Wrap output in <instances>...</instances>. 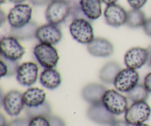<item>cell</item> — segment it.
Returning a JSON list of instances; mask_svg holds the SVG:
<instances>
[{
    "mask_svg": "<svg viewBox=\"0 0 151 126\" xmlns=\"http://www.w3.org/2000/svg\"><path fill=\"white\" fill-rule=\"evenodd\" d=\"M101 1L102 2H103L104 4H107V5H110V4H116V2L118 0H101Z\"/></svg>",
    "mask_w": 151,
    "mask_h": 126,
    "instance_id": "obj_36",
    "label": "cell"
},
{
    "mask_svg": "<svg viewBox=\"0 0 151 126\" xmlns=\"http://www.w3.org/2000/svg\"><path fill=\"white\" fill-rule=\"evenodd\" d=\"M38 24L33 21L19 28L10 27V35L16 37L19 40L27 41L36 38V32L38 30Z\"/></svg>",
    "mask_w": 151,
    "mask_h": 126,
    "instance_id": "obj_20",
    "label": "cell"
},
{
    "mask_svg": "<svg viewBox=\"0 0 151 126\" xmlns=\"http://www.w3.org/2000/svg\"><path fill=\"white\" fill-rule=\"evenodd\" d=\"M23 98L25 106L35 107L46 101V92L44 90L37 87L29 88L23 93Z\"/></svg>",
    "mask_w": 151,
    "mask_h": 126,
    "instance_id": "obj_19",
    "label": "cell"
},
{
    "mask_svg": "<svg viewBox=\"0 0 151 126\" xmlns=\"http://www.w3.org/2000/svg\"><path fill=\"white\" fill-rule=\"evenodd\" d=\"M51 1H58V0H51Z\"/></svg>",
    "mask_w": 151,
    "mask_h": 126,
    "instance_id": "obj_41",
    "label": "cell"
},
{
    "mask_svg": "<svg viewBox=\"0 0 151 126\" xmlns=\"http://www.w3.org/2000/svg\"><path fill=\"white\" fill-rule=\"evenodd\" d=\"M47 119L50 122V126H66L64 120L58 116L51 114Z\"/></svg>",
    "mask_w": 151,
    "mask_h": 126,
    "instance_id": "obj_28",
    "label": "cell"
},
{
    "mask_svg": "<svg viewBox=\"0 0 151 126\" xmlns=\"http://www.w3.org/2000/svg\"><path fill=\"white\" fill-rule=\"evenodd\" d=\"M9 1L17 4H21V3H23L25 0H9Z\"/></svg>",
    "mask_w": 151,
    "mask_h": 126,
    "instance_id": "obj_38",
    "label": "cell"
},
{
    "mask_svg": "<svg viewBox=\"0 0 151 126\" xmlns=\"http://www.w3.org/2000/svg\"><path fill=\"white\" fill-rule=\"evenodd\" d=\"M147 50H148V53H149V59H148V62H147V63H148L149 66L151 67V45L148 47V48H147Z\"/></svg>",
    "mask_w": 151,
    "mask_h": 126,
    "instance_id": "obj_37",
    "label": "cell"
},
{
    "mask_svg": "<svg viewBox=\"0 0 151 126\" xmlns=\"http://www.w3.org/2000/svg\"><path fill=\"white\" fill-rule=\"evenodd\" d=\"M1 104L9 116H19L25 107L23 93L18 90L8 91L1 99Z\"/></svg>",
    "mask_w": 151,
    "mask_h": 126,
    "instance_id": "obj_9",
    "label": "cell"
},
{
    "mask_svg": "<svg viewBox=\"0 0 151 126\" xmlns=\"http://www.w3.org/2000/svg\"><path fill=\"white\" fill-rule=\"evenodd\" d=\"M111 126H132L130 125L128 122L125 120H115L113 123L111 125Z\"/></svg>",
    "mask_w": 151,
    "mask_h": 126,
    "instance_id": "obj_33",
    "label": "cell"
},
{
    "mask_svg": "<svg viewBox=\"0 0 151 126\" xmlns=\"http://www.w3.org/2000/svg\"><path fill=\"white\" fill-rule=\"evenodd\" d=\"M132 9H141L144 7L147 0H127Z\"/></svg>",
    "mask_w": 151,
    "mask_h": 126,
    "instance_id": "obj_29",
    "label": "cell"
},
{
    "mask_svg": "<svg viewBox=\"0 0 151 126\" xmlns=\"http://www.w3.org/2000/svg\"><path fill=\"white\" fill-rule=\"evenodd\" d=\"M134 126H149L147 124H145V123H142V124H139V125H134Z\"/></svg>",
    "mask_w": 151,
    "mask_h": 126,
    "instance_id": "obj_39",
    "label": "cell"
},
{
    "mask_svg": "<svg viewBox=\"0 0 151 126\" xmlns=\"http://www.w3.org/2000/svg\"><path fill=\"white\" fill-rule=\"evenodd\" d=\"M145 88L147 89V91L151 93V72L146 75L144 78V83H143Z\"/></svg>",
    "mask_w": 151,
    "mask_h": 126,
    "instance_id": "obj_30",
    "label": "cell"
},
{
    "mask_svg": "<svg viewBox=\"0 0 151 126\" xmlns=\"http://www.w3.org/2000/svg\"><path fill=\"white\" fill-rule=\"evenodd\" d=\"M38 66L35 62L27 61L20 64L17 72L16 80L23 86H31L35 84L38 76Z\"/></svg>",
    "mask_w": 151,
    "mask_h": 126,
    "instance_id": "obj_12",
    "label": "cell"
},
{
    "mask_svg": "<svg viewBox=\"0 0 151 126\" xmlns=\"http://www.w3.org/2000/svg\"><path fill=\"white\" fill-rule=\"evenodd\" d=\"M128 12L119 4L107 5L104 11L106 24L114 27H119L126 24Z\"/></svg>",
    "mask_w": 151,
    "mask_h": 126,
    "instance_id": "obj_14",
    "label": "cell"
},
{
    "mask_svg": "<svg viewBox=\"0 0 151 126\" xmlns=\"http://www.w3.org/2000/svg\"><path fill=\"white\" fill-rule=\"evenodd\" d=\"M105 107L113 114L121 115L126 112L128 106V97L120 91L114 89H108L102 100Z\"/></svg>",
    "mask_w": 151,
    "mask_h": 126,
    "instance_id": "obj_4",
    "label": "cell"
},
{
    "mask_svg": "<svg viewBox=\"0 0 151 126\" xmlns=\"http://www.w3.org/2000/svg\"><path fill=\"white\" fill-rule=\"evenodd\" d=\"M87 50L91 55L97 58H107L114 53V45L104 38H94L87 44Z\"/></svg>",
    "mask_w": 151,
    "mask_h": 126,
    "instance_id": "obj_15",
    "label": "cell"
},
{
    "mask_svg": "<svg viewBox=\"0 0 151 126\" xmlns=\"http://www.w3.org/2000/svg\"><path fill=\"white\" fill-rule=\"evenodd\" d=\"M83 13L88 20H96L102 15L101 0H80Z\"/></svg>",
    "mask_w": 151,
    "mask_h": 126,
    "instance_id": "obj_18",
    "label": "cell"
},
{
    "mask_svg": "<svg viewBox=\"0 0 151 126\" xmlns=\"http://www.w3.org/2000/svg\"><path fill=\"white\" fill-rule=\"evenodd\" d=\"M19 66L18 60H12L0 56V76L3 78L16 75Z\"/></svg>",
    "mask_w": 151,
    "mask_h": 126,
    "instance_id": "obj_23",
    "label": "cell"
},
{
    "mask_svg": "<svg viewBox=\"0 0 151 126\" xmlns=\"http://www.w3.org/2000/svg\"><path fill=\"white\" fill-rule=\"evenodd\" d=\"M149 92L144 84H137L134 89L127 93V97L132 103L146 101L149 97Z\"/></svg>",
    "mask_w": 151,
    "mask_h": 126,
    "instance_id": "obj_25",
    "label": "cell"
},
{
    "mask_svg": "<svg viewBox=\"0 0 151 126\" xmlns=\"http://www.w3.org/2000/svg\"><path fill=\"white\" fill-rule=\"evenodd\" d=\"M6 20H7V17H6L4 12L1 10V11H0V22H1V25H2Z\"/></svg>",
    "mask_w": 151,
    "mask_h": 126,
    "instance_id": "obj_34",
    "label": "cell"
},
{
    "mask_svg": "<svg viewBox=\"0 0 151 126\" xmlns=\"http://www.w3.org/2000/svg\"><path fill=\"white\" fill-rule=\"evenodd\" d=\"M121 70L122 68L117 62L109 61L101 68L99 72V78L104 84H113Z\"/></svg>",
    "mask_w": 151,
    "mask_h": 126,
    "instance_id": "obj_21",
    "label": "cell"
},
{
    "mask_svg": "<svg viewBox=\"0 0 151 126\" xmlns=\"http://www.w3.org/2000/svg\"><path fill=\"white\" fill-rule=\"evenodd\" d=\"M4 1H5V0H0V3H1V4H3Z\"/></svg>",
    "mask_w": 151,
    "mask_h": 126,
    "instance_id": "obj_40",
    "label": "cell"
},
{
    "mask_svg": "<svg viewBox=\"0 0 151 126\" xmlns=\"http://www.w3.org/2000/svg\"><path fill=\"white\" fill-rule=\"evenodd\" d=\"M72 6L66 0L50 1L45 11L48 23L58 25L66 22L70 16Z\"/></svg>",
    "mask_w": 151,
    "mask_h": 126,
    "instance_id": "obj_2",
    "label": "cell"
},
{
    "mask_svg": "<svg viewBox=\"0 0 151 126\" xmlns=\"http://www.w3.org/2000/svg\"><path fill=\"white\" fill-rule=\"evenodd\" d=\"M7 120L4 118V115L2 114H1V115H0V126H7Z\"/></svg>",
    "mask_w": 151,
    "mask_h": 126,
    "instance_id": "obj_35",
    "label": "cell"
},
{
    "mask_svg": "<svg viewBox=\"0 0 151 126\" xmlns=\"http://www.w3.org/2000/svg\"><path fill=\"white\" fill-rule=\"evenodd\" d=\"M29 126H50V124L47 117H38L30 119Z\"/></svg>",
    "mask_w": 151,
    "mask_h": 126,
    "instance_id": "obj_26",
    "label": "cell"
},
{
    "mask_svg": "<svg viewBox=\"0 0 151 126\" xmlns=\"http://www.w3.org/2000/svg\"><path fill=\"white\" fill-rule=\"evenodd\" d=\"M146 19L145 14L141 9H131L128 11L125 24L131 28H139L144 26Z\"/></svg>",
    "mask_w": 151,
    "mask_h": 126,
    "instance_id": "obj_22",
    "label": "cell"
},
{
    "mask_svg": "<svg viewBox=\"0 0 151 126\" xmlns=\"http://www.w3.org/2000/svg\"><path fill=\"white\" fill-rule=\"evenodd\" d=\"M29 2L35 6H42L44 4H47V3H50L51 0H29Z\"/></svg>",
    "mask_w": 151,
    "mask_h": 126,
    "instance_id": "obj_32",
    "label": "cell"
},
{
    "mask_svg": "<svg viewBox=\"0 0 151 126\" xmlns=\"http://www.w3.org/2000/svg\"><path fill=\"white\" fill-rule=\"evenodd\" d=\"M148 50L144 47H135L129 49L124 55V63L126 67L138 69L148 62Z\"/></svg>",
    "mask_w": 151,
    "mask_h": 126,
    "instance_id": "obj_10",
    "label": "cell"
},
{
    "mask_svg": "<svg viewBox=\"0 0 151 126\" xmlns=\"http://www.w3.org/2000/svg\"><path fill=\"white\" fill-rule=\"evenodd\" d=\"M25 112L27 117L29 119L38 117H44L47 118L51 115V106L48 102L45 101L43 104L35 106V107H27L26 106Z\"/></svg>",
    "mask_w": 151,
    "mask_h": 126,
    "instance_id": "obj_24",
    "label": "cell"
},
{
    "mask_svg": "<svg viewBox=\"0 0 151 126\" xmlns=\"http://www.w3.org/2000/svg\"><path fill=\"white\" fill-rule=\"evenodd\" d=\"M142 27L146 35L151 37V18L146 20L145 23Z\"/></svg>",
    "mask_w": 151,
    "mask_h": 126,
    "instance_id": "obj_31",
    "label": "cell"
},
{
    "mask_svg": "<svg viewBox=\"0 0 151 126\" xmlns=\"http://www.w3.org/2000/svg\"><path fill=\"white\" fill-rule=\"evenodd\" d=\"M29 121H30V119L28 117L16 118V119L10 121V122H8L7 126H29Z\"/></svg>",
    "mask_w": 151,
    "mask_h": 126,
    "instance_id": "obj_27",
    "label": "cell"
},
{
    "mask_svg": "<svg viewBox=\"0 0 151 126\" xmlns=\"http://www.w3.org/2000/svg\"><path fill=\"white\" fill-rule=\"evenodd\" d=\"M151 108L146 101L133 103L125 113V120L134 126L145 123L150 118Z\"/></svg>",
    "mask_w": 151,
    "mask_h": 126,
    "instance_id": "obj_5",
    "label": "cell"
},
{
    "mask_svg": "<svg viewBox=\"0 0 151 126\" xmlns=\"http://www.w3.org/2000/svg\"><path fill=\"white\" fill-rule=\"evenodd\" d=\"M1 56L12 60L19 61L25 54V49L19 40L13 35L1 37L0 40Z\"/></svg>",
    "mask_w": 151,
    "mask_h": 126,
    "instance_id": "obj_6",
    "label": "cell"
},
{
    "mask_svg": "<svg viewBox=\"0 0 151 126\" xmlns=\"http://www.w3.org/2000/svg\"><path fill=\"white\" fill-rule=\"evenodd\" d=\"M106 86L100 84H89L83 88L81 94L83 98L90 105L101 103L105 93Z\"/></svg>",
    "mask_w": 151,
    "mask_h": 126,
    "instance_id": "obj_16",
    "label": "cell"
},
{
    "mask_svg": "<svg viewBox=\"0 0 151 126\" xmlns=\"http://www.w3.org/2000/svg\"><path fill=\"white\" fill-rule=\"evenodd\" d=\"M69 32L77 42L88 44L94 38V29L91 22L86 19H75L70 22Z\"/></svg>",
    "mask_w": 151,
    "mask_h": 126,
    "instance_id": "obj_3",
    "label": "cell"
},
{
    "mask_svg": "<svg viewBox=\"0 0 151 126\" xmlns=\"http://www.w3.org/2000/svg\"><path fill=\"white\" fill-rule=\"evenodd\" d=\"M32 8L27 4H17L7 14V22L11 28H19L29 23L32 19Z\"/></svg>",
    "mask_w": 151,
    "mask_h": 126,
    "instance_id": "obj_7",
    "label": "cell"
},
{
    "mask_svg": "<svg viewBox=\"0 0 151 126\" xmlns=\"http://www.w3.org/2000/svg\"><path fill=\"white\" fill-rule=\"evenodd\" d=\"M139 75L137 69L126 67L119 72L113 84L117 91L128 93L139 84Z\"/></svg>",
    "mask_w": 151,
    "mask_h": 126,
    "instance_id": "obj_8",
    "label": "cell"
},
{
    "mask_svg": "<svg viewBox=\"0 0 151 126\" xmlns=\"http://www.w3.org/2000/svg\"><path fill=\"white\" fill-rule=\"evenodd\" d=\"M87 117L91 121L101 125H110L116 120L115 115L111 113L103 103L92 104L87 110Z\"/></svg>",
    "mask_w": 151,
    "mask_h": 126,
    "instance_id": "obj_11",
    "label": "cell"
},
{
    "mask_svg": "<svg viewBox=\"0 0 151 126\" xmlns=\"http://www.w3.org/2000/svg\"><path fill=\"white\" fill-rule=\"evenodd\" d=\"M32 53L38 64L44 69L55 68L59 61L58 52L54 45L39 43L34 47Z\"/></svg>",
    "mask_w": 151,
    "mask_h": 126,
    "instance_id": "obj_1",
    "label": "cell"
},
{
    "mask_svg": "<svg viewBox=\"0 0 151 126\" xmlns=\"http://www.w3.org/2000/svg\"><path fill=\"white\" fill-rule=\"evenodd\" d=\"M40 83L44 88L54 90L61 84V76L58 71L54 68L44 69L41 72L39 78Z\"/></svg>",
    "mask_w": 151,
    "mask_h": 126,
    "instance_id": "obj_17",
    "label": "cell"
},
{
    "mask_svg": "<svg viewBox=\"0 0 151 126\" xmlns=\"http://www.w3.org/2000/svg\"><path fill=\"white\" fill-rule=\"evenodd\" d=\"M61 30L58 25L53 24H45L38 27L36 38L40 43L55 45L62 39Z\"/></svg>",
    "mask_w": 151,
    "mask_h": 126,
    "instance_id": "obj_13",
    "label": "cell"
}]
</instances>
